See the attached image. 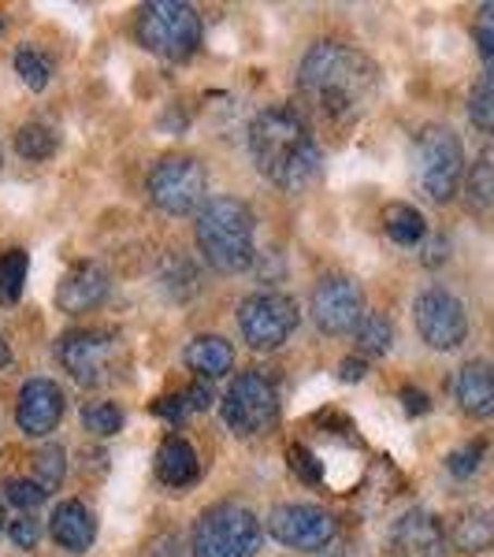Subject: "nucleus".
<instances>
[{"label":"nucleus","mask_w":494,"mask_h":557,"mask_svg":"<svg viewBox=\"0 0 494 557\" xmlns=\"http://www.w3.org/2000/svg\"><path fill=\"white\" fill-rule=\"evenodd\" d=\"M298 94L323 123H357L380 94V67L349 45L320 41L298 67Z\"/></svg>","instance_id":"nucleus-1"},{"label":"nucleus","mask_w":494,"mask_h":557,"mask_svg":"<svg viewBox=\"0 0 494 557\" xmlns=\"http://www.w3.org/2000/svg\"><path fill=\"white\" fill-rule=\"evenodd\" d=\"M249 152L257 172L280 190H305L323 168V152L312 138L309 120L291 104H272L249 123Z\"/></svg>","instance_id":"nucleus-2"},{"label":"nucleus","mask_w":494,"mask_h":557,"mask_svg":"<svg viewBox=\"0 0 494 557\" xmlns=\"http://www.w3.org/2000/svg\"><path fill=\"white\" fill-rule=\"evenodd\" d=\"M197 249L212 272L238 275L254 264V212L238 197H209L197 212Z\"/></svg>","instance_id":"nucleus-3"},{"label":"nucleus","mask_w":494,"mask_h":557,"mask_svg":"<svg viewBox=\"0 0 494 557\" xmlns=\"http://www.w3.org/2000/svg\"><path fill=\"white\" fill-rule=\"evenodd\" d=\"M260 546V520L238 502H220L205 509L194 524V557H254Z\"/></svg>","instance_id":"nucleus-4"},{"label":"nucleus","mask_w":494,"mask_h":557,"mask_svg":"<svg viewBox=\"0 0 494 557\" xmlns=\"http://www.w3.org/2000/svg\"><path fill=\"white\" fill-rule=\"evenodd\" d=\"M138 41L164 60H186L201 45V15L183 0H152L138 12Z\"/></svg>","instance_id":"nucleus-5"},{"label":"nucleus","mask_w":494,"mask_h":557,"mask_svg":"<svg viewBox=\"0 0 494 557\" xmlns=\"http://www.w3.org/2000/svg\"><path fill=\"white\" fill-rule=\"evenodd\" d=\"M465 178V146L461 138L443 127V123H431L417 134V183L431 201L446 205L454 201V194L461 190Z\"/></svg>","instance_id":"nucleus-6"},{"label":"nucleus","mask_w":494,"mask_h":557,"mask_svg":"<svg viewBox=\"0 0 494 557\" xmlns=\"http://www.w3.org/2000/svg\"><path fill=\"white\" fill-rule=\"evenodd\" d=\"M205 190H209V175H205V164L197 157H186V152L164 157L149 172V201L157 205V209L164 212V215L201 212Z\"/></svg>","instance_id":"nucleus-7"},{"label":"nucleus","mask_w":494,"mask_h":557,"mask_svg":"<svg viewBox=\"0 0 494 557\" xmlns=\"http://www.w3.org/2000/svg\"><path fill=\"white\" fill-rule=\"evenodd\" d=\"M298 323H301L298 301L286 298V294H275V290H260L254 298L242 301V309H238L242 338H246L257 354L280 349L286 338L298 331Z\"/></svg>","instance_id":"nucleus-8"},{"label":"nucleus","mask_w":494,"mask_h":557,"mask_svg":"<svg viewBox=\"0 0 494 557\" xmlns=\"http://www.w3.org/2000/svg\"><path fill=\"white\" fill-rule=\"evenodd\" d=\"M223 420L235 435H260L280 420V394L264 372H242L223 394Z\"/></svg>","instance_id":"nucleus-9"},{"label":"nucleus","mask_w":494,"mask_h":557,"mask_svg":"<svg viewBox=\"0 0 494 557\" xmlns=\"http://www.w3.org/2000/svg\"><path fill=\"white\" fill-rule=\"evenodd\" d=\"M268 535H272L275 543L291 546V550L317 554L323 546H331V539H335V517L320 506L286 502V506H275L272 513H268Z\"/></svg>","instance_id":"nucleus-10"},{"label":"nucleus","mask_w":494,"mask_h":557,"mask_svg":"<svg viewBox=\"0 0 494 557\" xmlns=\"http://www.w3.org/2000/svg\"><path fill=\"white\" fill-rule=\"evenodd\" d=\"M309 312L323 335H349L365 320V290L349 275H328L312 290Z\"/></svg>","instance_id":"nucleus-11"},{"label":"nucleus","mask_w":494,"mask_h":557,"mask_svg":"<svg viewBox=\"0 0 494 557\" xmlns=\"http://www.w3.org/2000/svg\"><path fill=\"white\" fill-rule=\"evenodd\" d=\"M412 320H417L420 338L431 349H457L469 338V317L465 305L454 298L450 290H424L412 301Z\"/></svg>","instance_id":"nucleus-12"},{"label":"nucleus","mask_w":494,"mask_h":557,"mask_svg":"<svg viewBox=\"0 0 494 557\" xmlns=\"http://www.w3.org/2000/svg\"><path fill=\"white\" fill-rule=\"evenodd\" d=\"M120 338L112 331L101 327H83V331H67L64 338L57 343V357L64 364V372L71 380L97 386L108 380V368H112V354Z\"/></svg>","instance_id":"nucleus-13"},{"label":"nucleus","mask_w":494,"mask_h":557,"mask_svg":"<svg viewBox=\"0 0 494 557\" xmlns=\"http://www.w3.org/2000/svg\"><path fill=\"white\" fill-rule=\"evenodd\" d=\"M67 398L52 380H26L20 391V406H15V424L23 435L45 438L49 431H57V424L64 420Z\"/></svg>","instance_id":"nucleus-14"},{"label":"nucleus","mask_w":494,"mask_h":557,"mask_svg":"<svg viewBox=\"0 0 494 557\" xmlns=\"http://www.w3.org/2000/svg\"><path fill=\"white\" fill-rule=\"evenodd\" d=\"M391 557H443L446 554V535L443 524L424 509H412V513L398 517V524L387 535Z\"/></svg>","instance_id":"nucleus-15"},{"label":"nucleus","mask_w":494,"mask_h":557,"mask_svg":"<svg viewBox=\"0 0 494 557\" xmlns=\"http://www.w3.org/2000/svg\"><path fill=\"white\" fill-rule=\"evenodd\" d=\"M108 272L101 264H94V260H83V264H75L71 272L60 278L57 286V309L67 312V317H83V312L97 309L104 298H108Z\"/></svg>","instance_id":"nucleus-16"},{"label":"nucleus","mask_w":494,"mask_h":557,"mask_svg":"<svg viewBox=\"0 0 494 557\" xmlns=\"http://www.w3.org/2000/svg\"><path fill=\"white\" fill-rule=\"evenodd\" d=\"M49 532L64 550L86 554L97 539V517H94V509L83 506V502H60L57 513L49 520Z\"/></svg>","instance_id":"nucleus-17"},{"label":"nucleus","mask_w":494,"mask_h":557,"mask_svg":"<svg viewBox=\"0 0 494 557\" xmlns=\"http://www.w3.org/2000/svg\"><path fill=\"white\" fill-rule=\"evenodd\" d=\"M454 394L469 417H476V420L491 417L494 412V364H487V361L461 364V372H457V380H454Z\"/></svg>","instance_id":"nucleus-18"},{"label":"nucleus","mask_w":494,"mask_h":557,"mask_svg":"<svg viewBox=\"0 0 494 557\" xmlns=\"http://www.w3.org/2000/svg\"><path fill=\"white\" fill-rule=\"evenodd\" d=\"M197 475H201V465H197L194 446L186 443L183 435H168L157 450V480L164 483V487L178 491V487L197 483Z\"/></svg>","instance_id":"nucleus-19"},{"label":"nucleus","mask_w":494,"mask_h":557,"mask_svg":"<svg viewBox=\"0 0 494 557\" xmlns=\"http://www.w3.org/2000/svg\"><path fill=\"white\" fill-rule=\"evenodd\" d=\"M183 361L190 372H197L201 380H220L235 368V346L220 335H197L190 346H186Z\"/></svg>","instance_id":"nucleus-20"},{"label":"nucleus","mask_w":494,"mask_h":557,"mask_svg":"<svg viewBox=\"0 0 494 557\" xmlns=\"http://www.w3.org/2000/svg\"><path fill=\"white\" fill-rule=\"evenodd\" d=\"M383 231H387V238L394 246H420L428 235V220L420 209H412V205H387L383 209Z\"/></svg>","instance_id":"nucleus-21"},{"label":"nucleus","mask_w":494,"mask_h":557,"mask_svg":"<svg viewBox=\"0 0 494 557\" xmlns=\"http://www.w3.org/2000/svg\"><path fill=\"white\" fill-rule=\"evenodd\" d=\"M469 209L476 212H494V149H483L480 160L469 168Z\"/></svg>","instance_id":"nucleus-22"},{"label":"nucleus","mask_w":494,"mask_h":557,"mask_svg":"<svg viewBox=\"0 0 494 557\" xmlns=\"http://www.w3.org/2000/svg\"><path fill=\"white\" fill-rule=\"evenodd\" d=\"M454 546L465 554H483L494 546V524L487 513H465L454 528Z\"/></svg>","instance_id":"nucleus-23"},{"label":"nucleus","mask_w":494,"mask_h":557,"mask_svg":"<svg viewBox=\"0 0 494 557\" xmlns=\"http://www.w3.org/2000/svg\"><path fill=\"white\" fill-rule=\"evenodd\" d=\"M26 272H30V257H26L23 249L0 253V305H15L23 298Z\"/></svg>","instance_id":"nucleus-24"},{"label":"nucleus","mask_w":494,"mask_h":557,"mask_svg":"<svg viewBox=\"0 0 494 557\" xmlns=\"http://www.w3.org/2000/svg\"><path fill=\"white\" fill-rule=\"evenodd\" d=\"M357 349L372 357H383L394 346V323L383 312H365V320L357 323Z\"/></svg>","instance_id":"nucleus-25"},{"label":"nucleus","mask_w":494,"mask_h":557,"mask_svg":"<svg viewBox=\"0 0 494 557\" xmlns=\"http://www.w3.org/2000/svg\"><path fill=\"white\" fill-rule=\"evenodd\" d=\"M60 149V134L52 127H45V123H26L15 134V152H20L23 160H49L52 152Z\"/></svg>","instance_id":"nucleus-26"},{"label":"nucleus","mask_w":494,"mask_h":557,"mask_svg":"<svg viewBox=\"0 0 494 557\" xmlns=\"http://www.w3.org/2000/svg\"><path fill=\"white\" fill-rule=\"evenodd\" d=\"M469 120H472L480 131L494 134V75H487V71H483L480 83L472 86V97H469Z\"/></svg>","instance_id":"nucleus-27"},{"label":"nucleus","mask_w":494,"mask_h":557,"mask_svg":"<svg viewBox=\"0 0 494 557\" xmlns=\"http://www.w3.org/2000/svg\"><path fill=\"white\" fill-rule=\"evenodd\" d=\"M64 450L60 446H41L38 454H34V480L41 483L45 491H57L60 483H64Z\"/></svg>","instance_id":"nucleus-28"},{"label":"nucleus","mask_w":494,"mask_h":557,"mask_svg":"<svg viewBox=\"0 0 494 557\" xmlns=\"http://www.w3.org/2000/svg\"><path fill=\"white\" fill-rule=\"evenodd\" d=\"M83 424L86 431H94V435H115V431H123V409L115 406V401H94V406L83 409Z\"/></svg>","instance_id":"nucleus-29"},{"label":"nucleus","mask_w":494,"mask_h":557,"mask_svg":"<svg viewBox=\"0 0 494 557\" xmlns=\"http://www.w3.org/2000/svg\"><path fill=\"white\" fill-rule=\"evenodd\" d=\"M472 34H476V45H480L483 71H487V75H494V4H480Z\"/></svg>","instance_id":"nucleus-30"},{"label":"nucleus","mask_w":494,"mask_h":557,"mask_svg":"<svg viewBox=\"0 0 494 557\" xmlns=\"http://www.w3.org/2000/svg\"><path fill=\"white\" fill-rule=\"evenodd\" d=\"M15 71H20L23 83L30 86V89H38V94H41L45 86H49V75H52L49 60L38 57L34 49H20V52H15Z\"/></svg>","instance_id":"nucleus-31"},{"label":"nucleus","mask_w":494,"mask_h":557,"mask_svg":"<svg viewBox=\"0 0 494 557\" xmlns=\"http://www.w3.org/2000/svg\"><path fill=\"white\" fill-rule=\"evenodd\" d=\"M4 498L26 513V509H38L41 502L49 498V491H45L38 480H23V475H15V480L4 483Z\"/></svg>","instance_id":"nucleus-32"},{"label":"nucleus","mask_w":494,"mask_h":557,"mask_svg":"<svg viewBox=\"0 0 494 557\" xmlns=\"http://www.w3.org/2000/svg\"><path fill=\"white\" fill-rule=\"evenodd\" d=\"M286 461H291V472L298 475L301 483H309V487H317L323 480V461H317V454H312L309 446H291Z\"/></svg>","instance_id":"nucleus-33"},{"label":"nucleus","mask_w":494,"mask_h":557,"mask_svg":"<svg viewBox=\"0 0 494 557\" xmlns=\"http://www.w3.org/2000/svg\"><path fill=\"white\" fill-rule=\"evenodd\" d=\"M483 454H487V443L476 438V443L461 446V450H454L450 457H446V469H450V475H457V480H465V475H472L476 469H480Z\"/></svg>","instance_id":"nucleus-34"},{"label":"nucleus","mask_w":494,"mask_h":557,"mask_svg":"<svg viewBox=\"0 0 494 557\" xmlns=\"http://www.w3.org/2000/svg\"><path fill=\"white\" fill-rule=\"evenodd\" d=\"M8 535H12V543L15 546H23V550H30V546H38V539H41V524L34 517H20V520H12V528H8Z\"/></svg>","instance_id":"nucleus-35"},{"label":"nucleus","mask_w":494,"mask_h":557,"mask_svg":"<svg viewBox=\"0 0 494 557\" xmlns=\"http://www.w3.org/2000/svg\"><path fill=\"white\" fill-rule=\"evenodd\" d=\"M178 398H183V406H186V412H205L212 406V386L209 383H194V386H186L183 394H178Z\"/></svg>","instance_id":"nucleus-36"},{"label":"nucleus","mask_w":494,"mask_h":557,"mask_svg":"<svg viewBox=\"0 0 494 557\" xmlns=\"http://www.w3.org/2000/svg\"><path fill=\"white\" fill-rule=\"evenodd\" d=\"M402 406H406L409 417H424L431 409V401L424 391H417V386H402Z\"/></svg>","instance_id":"nucleus-37"},{"label":"nucleus","mask_w":494,"mask_h":557,"mask_svg":"<svg viewBox=\"0 0 494 557\" xmlns=\"http://www.w3.org/2000/svg\"><path fill=\"white\" fill-rule=\"evenodd\" d=\"M157 417H164V420H183V417H190V412H186V406H183V398H160L157 401Z\"/></svg>","instance_id":"nucleus-38"},{"label":"nucleus","mask_w":494,"mask_h":557,"mask_svg":"<svg viewBox=\"0 0 494 557\" xmlns=\"http://www.w3.org/2000/svg\"><path fill=\"white\" fill-rule=\"evenodd\" d=\"M365 372H368V364L361 361V357H346V361L338 364V380H346V383L365 380Z\"/></svg>","instance_id":"nucleus-39"},{"label":"nucleus","mask_w":494,"mask_h":557,"mask_svg":"<svg viewBox=\"0 0 494 557\" xmlns=\"http://www.w3.org/2000/svg\"><path fill=\"white\" fill-rule=\"evenodd\" d=\"M8 361H12V349H8V343H4V335H0V368H4Z\"/></svg>","instance_id":"nucleus-40"}]
</instances>
